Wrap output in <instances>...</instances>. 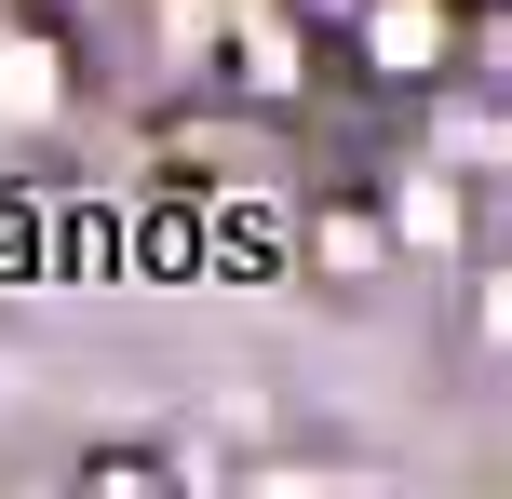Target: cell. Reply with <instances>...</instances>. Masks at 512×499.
<instances>
[]
</instances>
